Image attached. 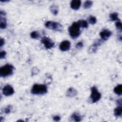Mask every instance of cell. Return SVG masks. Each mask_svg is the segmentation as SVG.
<instances>
[{"instance_id": "obj_1", "label": "cell", "mask_w": 122, "mask_h": 122, "mask_svg": "<svg viewBox=\"0 0 122 122\" xmlns=\"http://www.w3.org/2000/svg\"><path fill=\"white\" fill-rule=\"evenodd\" d=\"M47 92V87L44 84H35L31 90V93L35 95H43Z\"/></svg>"}, {"instance_id": "obj_2", "label": "cell", "mask_w": 122, "mask_h": 122, "mask_svg": "<svg viewBox=\"0 0 122 122\" xmlns=\"http://www.w3.org/2000/svg\"><path fill=\"white\" fill-rule=\"evenodd\" d=\"M69 32L70 36L72 39L78 38L80 35V27L77 22H74L69 28Z\"/></svg>"}, {"instance_id": "obj_3", "label": "cell", "mask_w": 122, "mask_h": 122, "mask_svg": "<svg viewBox=\"0 0 122 122\" xmlns=\"http://www.w3.org/2000/svg\"><path fill=\"white\" fill-rule=\"evenodd\" d=\"M14 67L11 64H7L0 69V76L1 77H6L11 75L14 71Z\"/></svg>"}, {"instance_id": "obj_4", "label": "cell", "mask_w": 122, "mask_h": 122, "mask_svg": "<svg viewBox=\"0 0 122 122\" xmlns=\"http://www.w3.org/2000/svg\"><path fill=\"white\" fill-rule=\"evenodd\" d=\"M45 26L49 29L59 31H61L63 29L62 26L60 23L52 21H47L45 24Z\"/></svg>"}, {"instance_id": "obj_5", "label": "cell", "mask_w": 122, "mask_h": 122, "mask_svg": "<svg viewBox=\"0 0 122 122\" xmlns=\"http://www.w3.org/2000/svg\"><path fill=\"white\" fill-rule=\"evenodd\" d=\"M101 97V93L98 92L96 87L93 86L91 88V94L90 99L92 103H95L98 102Z\"/></svg>"}, {"instance_id": "obj_6", "label": "cell", "mask_w": 122, "mask_h": 122, "mask_svg": "<svg viewBox=\"0 0 122 122\" xmlns=\"http://www.w3.org/2000/svg\"><path fill=\"white\" fill-rule=\"evenodd\" d=\"M41 42L44 44L45 47L47 49H51L54 45V43L53 42V41L49 38H48L46 37H43L41 39Z\"/></svg>"}, {"instance_id": "obj_7", "label": "cell", "mask_w": 122, "mask_h": 122, "mask_svg": "<svg viewBox=\"0 0 122 122\" xmlns=\"http://www.w3.org/2000/svg\"><path fill=\"white\" fill-rule=\"evenodd\" d=\"M14 91L13 88L9 84L5 85L2 89L3 94L6 96L11 95L14 93Z\"/></svg>"}, {"instance_id": "obj_8", "label": "cell", "mask_w": 122, "mask_h": 122, "mask_svg": "<svg viewBox=\"0 0 122 122\" xmlns=\"http://www.w3.org/2000/svg\"><path fill=\"white\" fill-rule=\"evenodd\" d=\"M70 47H71V43L69 41H67V40L63 41L60 43L59 45L60 49L63 51H65L69 50L70 49Z\"/></svg>"}, {"instance_id": "obj_9", "label": "cell", "mask_w": 122, "mask_h": 122, "mask_svg": "<svg viewBox=\"0 0 122 122\" xmlns=\"http://www.w3.org/2000/svg\"><path fill=\"white\" fill-rule=\"evenodd\" d=\"M112 35V32L107 29L103 30L100 33V35L103 41H106Z\"/></svg>"}, {"instance_id": "obj_10", "label": "cell", "mask_w": 122, "mask_h": 122, "mask_svg": "<svg viewBox=\"0 0 122 122\" xmlns=\"http://www.w3.org/2000/svg\"><path fill=\"white\" fill-rule=\"evenodd\" d=\"M102 43V41L101 40H98L96 42H95L92 45H91L89 49H88V52L90 53H94L96 51L97 49L98 46L100 45Z\"/></svg>"}, {"instance_id": "obj_11", "label": "cell", "mask_w": 122, "mask_h": 122, "mask_svg": "<svg viewBox=\"0 0 122 122\" xmlns=\"http://www.w3.org/2000/svg\"><path fill=\"white\" fill-rule=\"evenodd\" d=\"M81 5V1L80 0H73L71 2V7L74 10H78Z\"/></svg>"}, {"instance_id": "obj_12", "label": "cell", "mask_w": 122, "mask_h": 122, "mask_svg": "<svg viewBox=\"0 0 122 122\" xmlns=\"http://www.w3.org/2000/svg\"><path fill=\"white\" fill-rule=\"evenodd\" d=\"M77 94V91L73 88H70L67 91L66 95L69 97H73L75 96Z\"/></svg>"}, {"instance_id": "obj_13", "label": "cell", "mask_w": 122, "mask_h": 122, "mask_svg": "<svg viewBox=\"0 0 122 122\" xmlns=\"http://www.w3.org/2000/svg\"><path fill=\"white\" fill-rule=\"evenodd\" d=\"M71 118L73 119L75 122H80L81 120V115L77 112H75L72 113L71 116Z\"/></svg>"}, {"instance_id": "obj_14", "label": "cell", "mask_w": 122, "mask_h": 122, "mask_svg": "<svg viewBox=\"0 0 122 122\" xmlns=\"http://www.w3.org/2000/svg\"><path fill=\"white\" fill-rule=\"evenodd\" d=\"M114 115L117 117H119L122 116V106H118L114 110Z\"/></svg>"}, {"instance_id": "obj_15", "label": "cell", "mask_w": 122, "mask_h": 122, "mask_svg": "<svg viewBox=\"0 0 122 122\" xmlns=\"http://www.w3.org/2000/svg\"><path fill=\"white\" fill-rule=\"evenodd\" d=\"M5 16L0 15V27L1 29H5L7 26V22Z\"/></svg>"}, {"instance_id": "obj_16", "label": "cell", "mask_w": 122, "mask_h": 122, "mask_svg": "<svg viewBox=\"0 0 122 122\" xmlns=\"http://www.w3.org/2000/svg\"><path fill=\"white\" fill-rule=\"evenodd\" d=\"M114 92L118 95H121L122 94V85L118 84L114 88Z\"/></svg>"}, {"instance_id": "obj_17", "label": "cell", "mask_w": 122, "mask_h": 122, "mask_svg": "<svg viewBox=\"0 0 122 122\" xmlns=\"http://www.w3.org/2000/svg\"><path fill=\"white\" fill-rule=\"evenodd\" d=\"M50 10L53 15H56L58 13V7L56 5L53 4L50 7Z\"/></svg>"}, {"instance_id": "obj_18", "label": "cell", "mask_w": 122, "mask_h": 122, "mask_svg": "<svg viewBox=\"0 0 122 122\" xmlns=\"http://www.w3.org/2000/svg\"><path fill=\"white\" fill-rule=\"evenodd\" d=\"M77 22L78 23V24H79V25L80 27L86 28L88 26V23H87V22L86 20H78V21Z\"/></svg>"}, {"instance_id": "obj_19", "label": "cell", "mask_w": 122, "mask_h": 122, "mask_svg": "<svg viewBox=\"0 0 122 122\" xmlns=\"http://www.w3.org/2000/svg\"><path fill=\"white\" fill-rule=\"evenodd\" d=\"M118 14L116 12H114L110 15V19L112 21H114L116 20H119V18L118 17Z\"/></svg>"}, {"instance_id": "obj_20", "label": "cell", "mask_w": 122, "mask_h": 122, "mask_svg": "<svg viewBox=\"0 0 122 122\" xmlns=\"http://www.w3.org/2000/svg\"><path fill=\"white\" fill-rule=\"evenodd\" d=\"M92 5V1L91 0H87L85 1L83 4V7L85 9L90 8Z\"/></svg>"}, {"instance_id": "obj_21", "label": "cell", "mask_w": 122, "mask_h": 122, "mask_svg": "<svg viewBox=\"0 0 122 122\" xmlns=\"http://www.w3.org/2000/svg\"><path fill=\"white\" fill-rule=\"evenodd\" d=\"M30 37L32 39H37L40 37V35L37 31H33L30 33Z\"/></svg>"}, {"instance_id": "obj_22", "label": "cell", "mask_w": 122, "mask_h": 122, "mask_svg": "<svg viewBox=\"0 0 122 122\" xmlns=\"http://www.w3.org/2000/svg\"><path fill=\"white\" fill-rule=\"evenodd\" d=\"M88 20L89 22L92 24H94L96 22V18L92 16H90L88 18Z\"/></svg>"}, {"instance_id": "obj_23", "label": "cell", "mask_w": 122, "mask_h": 122, "mask_svg": "<svg viewBox=\"0 0 122 122\" xmlns=\"http://www.w3.org/2000/svg\"><path fill=\"white\" fill-rule=\"evenodd\" d=\"M115 26L116 28L118 30L120 31H122V23L120 21H118L115 23Z\"/></svg>"}, {"instance_id": "obj_24", "label": "cell", "mask_w": 122, "mask_h": 122, "mask_svg": "<svg viewBox=\"0 0 122 122\" xmlns=\"http://www.w3.org/2000/svg\"><path fill=\"white\" fill-rule=\"evenodd\" d=\"M12 106H11V105H8V106H7L5 109H4V112L5 113H6V114H8V113H9L10 112V111H11V109H12Z\"/></svg>"}, {"instance_id": "obj_25", "label": "cell", "mask_w": 122, "mask_h": 122, "mask_svg": "<svg viewBox=\"0 0 122 122\" xmlns=\"http://www.w3.org/2000/svg\"><path fill=\"white\" fill-rule=\"evenodd\" d=\"M39 72V69L37 67H33L31 70L32 76L35 75Z\"/></svg>"}, {"instance_id": "obj_26", "label": "cell", "mask_w": 122, "mask_h": 122, "mask_svg": "<svg viewBox=\"0 0 122 122\" xmlns=\"http://www.w3.org/2000/svg\"><path fill=\"white\" fill-rule=\"evenodd\" d=\"M83 43L82 41H79L78 43H77V44L76 45V48L80 49H81L82 47H83Z\"/></svg>"}, {"instance_id": "obj_27", "label": "cell", "mask_w": 122, "mask_h": 122, "mask_svg": "<svg viewBox=\"0 0 122 122\" xmlns=\"http://www.w3.org/2000/svg\"><path fill=\"white\" fill-rule=\"evenodd\" d=\"M6 55V52L5 51H0V59L4 58Z\"/></svg>"}, {"instance_id": "obj_28", "label": "cell", "mask_w": 122, "mask_h": 122, "mask_svg": "<svg viewBox=\"0 0 122 122\" xmlns=\"http://www.w3.org/2000/svg\"><path fill=\"white\" fill-rule=\"evenodd\" d=\"M53 119L54 121H56V122H58V121H59L60 120L61 118H60V117L59 116H58V115H56V116H55L53 117Z\"/></svg>"}, {"instance_id": "obj_29", "label": "cell", "mask_w": 122, "mask_h": 122, "mask_svg": "<svg viewBox=\"0 0 122 122\" xmlns=\"http://www.w3.org/2000/svg\"><path fill=\"white\" fill-rule=\"evenodd\" d=\"M117 104L118 106H122V101L121 99H119L117 101Z\"/></svg>"}, {"instance_id": "obj_30", "label": "cell", "mask_w": 122, "mask_h": 122, "mask_svg": "<svg viewBox=\"0 0 122 122\" xmlns=\"http://www.w3.org/2000/svg\"><path fill=\"white\" fill-rule=\"evenodd\" d=\"M4 40L2 38H0V47H2L4 44Z\"/></svg>"}]
</instances>
